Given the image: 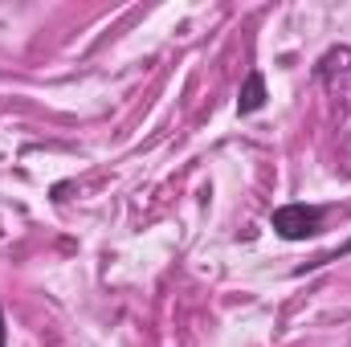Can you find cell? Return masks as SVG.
<instances>
[{
    "instance_id": "obj_2",
    "label": "cell",
    "mask_w": 351,
    "mask_h": 347,
    "mask_svg": "<svg viewBox=\"0 0 351 347\" xmlns=\"http://www.w3.org/2000/svg\"><path fill=\"white\" fill-rule=\"evenodd\" d=\"M262 106H265V78L258 70H250V78L241 86V98H237V115H254Z\"/></svg>"
},
{
    "instance_id": "obj_4",
    "label": "cell",
    "mask_w": 351,
    "mask_h": 347,
    "mask_svg": "<svg viewBox=\"0 0 351 347\" xmlns=\"http://www.w3.org/2000/svg\"><path fill=\"white\" fill-rule=\"evenodd\" d=\"M4 339H8V331H4V311H0V347H4Z\"/></svg>"
},
{
    "instance_id": "obj_3",
    "label": "cell",
    "mask_w": 351,
    "mask_h": 347,
    "mask_svg": "<svg viewBox=\"0 0 351 347\" xmlns=\"http://www.w3.org/2000/svg\"><path fill=\"white\" fill-rule=\"evenodd\" d=\"M339 254H351V237L343 241V246H339V250H335V254H331V258H323V261H335ZM323 261H315V265H323ZM315 265H306V270H315ZM306 270H302V274H306Z\"/></svg>"
},
{
    "instance_id": "obj_1",
    "label": "cell",
    "mask_w": 351,
    "mask_h": 347,
    "mask_svg": "<svg viewBox=\"0 0 351 347\" xmlns=\"http://www.w3.org/2000/svg\"><path fill=\"white\" fill-rule=\"evenodd\" d=\"M269 225H274V233L282 241H306V237H315L323 229V208H315V204H282V208H274Z\"/></svg>"
}]
</instances>
